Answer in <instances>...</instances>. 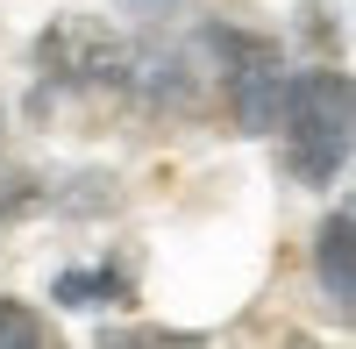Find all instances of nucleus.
I'll return each instance as SVG.
<instances>
[{"label":"nucleus","instance_id":"f257e3e1","mask_svg":"<svg viewBox=\"0 0 356 349\" xmlns=\"http://www.w3.org/2000/svg\"><path fill=\"white\" fill-rule=\"evenodd\" d=\"M285 164L307 186H335L356 150V79L349 72H285Z\"/></svg>","mask_w":356,"mask_h":349},{"label":"nucleus","instance_id":"f03ea898","mask_svg":"<svg viewBox=\"0 0 356 349\" xmlns=\"http://www.w3.org/2000/svg\"><path fill=\"white\" fill-rule=\"evenodd\" d=\"M36 65L50 86H72V93H129V65H136V43H122L107 22L93 15H57L43 36H36Z\"/></svg>","mask_w":356,"mask_h":349},{"label":"nucleus","instance_id":"7ed1b4c3","mask_svg":"<svg viewBox=\"0 0 356 349\" xmlns=\"http://www.w3.org/2000/svg\"><path fill=\"white\" fill-rule=\"evenodd\" d=\"M207 43H214V57H221L228 114L250 136H271L278 129V107H285V50L271 36H243V29H214Z\"/></svg>","mask_w":356,"mask_h":349},{"label":"nucleus","instance_id":"20e7f679","mask_svg":"<svg viewBox=\"0 0 356 349\" xmlns=\"http://www.w3.org/2000/svg\"><path fill=\"white\" fill-rule=\"evenodd\" d=\"M314 278L342 314H356V214H328L314 236Z\"/></svg>","mask_w":356,"mask_h":349},{"label":"nucleus","instance_id":"39448f33","mask_svg":"<svg viewBox=\"0 0 356 349\" xmlns=\"http://www.w3.org/2000/svg\"><path fill=\"white\" fill-rule=\"evenodd\" d=\"M50 293L65 307H129V278L122 271H65Z\"/></svg>","mask_w":356,"mask_h":349},{"label":"nucleus","instance_id":"423d86ee","mask_svg":"<svg viewBox=\"0 0 356 349\" xmlns=\"http://www.w3.org/2000/svg\"><path fill=\"white\" fill-rule=\"evenodd\" d=\"M50 342V328L29 314L22 300H0V349H43Z\"/></svg>","mask_w":356,"mask_h":349},{"label":"nucleus","instance_id":"0eeeda50","mask_svg":"<svg viewBox=\"0 0 356 349\" xmlns=\"http://www.w3.org/2000/svg\"><path fill=\"white\" fill-rule=\"evenodd\" d=\"M122 8H136V15H171L178 0H122Z\"/></svg>","mask_w":356,"mask_h":349},{"label":"nucleus","instance_id":"6e6552de","mask_svg":"<svg viewBox=\"0 0 356 349\" xmlns=\"http://www.w3.org/2000/svg\"><path fill=\"white\" fill-rule=\"evenodd\" d=\"M0 129H8V114H0Z\"/></svg>","mask_w":356,"mask_h":349}]
</instances>
